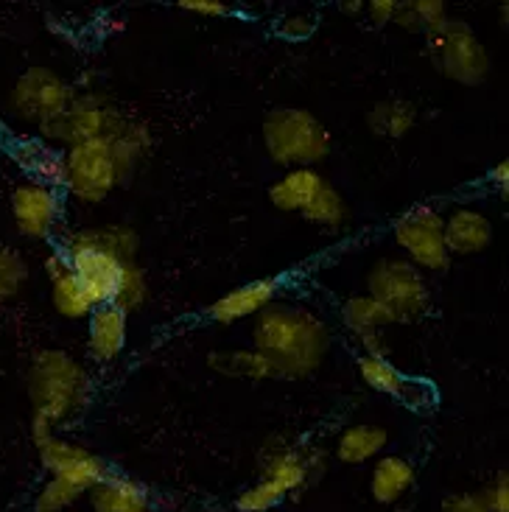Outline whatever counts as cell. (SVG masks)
<instances>
[{
    "instance_id": "cell-1",
    "label": "cell",
    "mask_w": 509,
    "mask_h": 512,
    "mask_svg": "<svg viewBox=\"0 0 509 512\" xmlns=\"http://www.w3.org/2000/svg\"><path fill=\"white\" fill-rule=\"evenodd\" d=\"M255 353L275 367L277 378H305L317 373L331 350V331L303 305L272 303L255 317Z\"/></svg>"
},
{
    "instance_id": "cell-2",
    "label": "cell",
    "mask_w": 509,
    "mask_h": 512,
    "mask_svg": "<svg viewBox=\"0 0 509 512\" xmlns=\"http://www.w3.org/2000/svg\"><path fill=\"white\" fill-rule=\"evenodd\" d=\"M149 143V129L129 118V124L115 138L70 146L65 152L62 188L84 205L104 202L118 185L132 180Z\"/></svg>"
},
{
    "instance_id": "cell-3",
    "label": "cell",
    "mask_w": 509,
    "mask_h": 512,
    "mask_svg": "<svg viewBox=\"0 0 509 512\" xmlns=\"http://www.w3.org/2000/svg\"><path fill=\"white\" fill-rule=\"evenodd\" d=\"M28 401L51 426L82 415L90 403V375L65 350H40L28 367Z\"/></svg>"
},
{
    "instance_id": "cell-4",
    "label": "cell",
    "mask_w": 509,
    "mask_h": 512,
    "mask_svg": "<svg viewBox=\"0 0 509 512\" xmlns=\"http://www.w3.org/2000/svg\"><path fill=\"white\" fill-rule=\"evenodd\" d=\"M331 132L314 112L277 107L263 118V149L280 168H314L331 154Z\"/></svg>"
},
{
    "instance_id": "cell-5",
    "label": "cell",
    "mask_w": 509,
    "mask_h": 512,
    "mask_svg": "<svg viewBox=\"0 0 509 512\" xmlns=\"http://www.w3.org/2000/svg\"><path fill=\"white\" fill-rule=\"evenodd\" d=\"M426 45L431 65L445 79L465 87H479L490 79V54L468 23L448 17L440 28L428 34Z\"/></svg>"
},
{
    "instance_id": "cell-6",
    "label": "cell",
    "mask_w": 509,
    "mask_h": 512,
    "mask_svg": "<svg viewBox=\"0 0 509 512\" xmlns=\"http://www.w3.org/2000/svg\"><path fill=\"white\" fill-rule=\"evenodd\" d=\"M367 297L378 300L395 322H417L431 308L426 275L406 258H381L367 272Z\"/></svg>"
},
{
    "instance_id": "cell-7",
    "label": "cell",
    "mask_w": 509,
    "mask_h": 512,
    "mask_svg": "<svg viewBox=\"0 0 509 512\" xmlns=\"http://www.w3.org/2000/svg\"><path fill=\"white\" fill-rule=\"evenodd\" d=\"M129 124L124 112L112 104L110 98L87 93V96H76L68 110L51 124L40 129L45 143L51 146H79V143H90V140H110L115 138L124 126Z\"/></svg>"
},
{
    "instance_id": "cell-8",
    "label": "cell",
    "mask_w": 509,
    "mask_h": 512,
    "mask_svg": "<svg viewBox=\"0 0 509 512\" xmlns=\"http://www.w3.org/2000/svg\"><path fill=\"white\" fill-rule=\"evenodd\" d=\"M395 244L420 272H448L451 252L445 247V216L437 208H412L395 222Z\"/></svg>"
},
{
    "instance_id": "cell-9",
    "label": "cell",
    "mask_w": 509,
    "mask_h": 512,
    "mask_svg": "<svg viewBox=\"0 0 509 512\" xmlns=\"http://www.w3.org/2000/svg\"><path fill=\"white\" fill-rule=\"evenodd\" d=\"M73 98H76L73 87L62 76H56L54 70L28 68L14 82L9 107L20 121L42 129V126L51 124L54 118H59L62 112L68 110Z\"/></svg>"
},
{
    "instance_id": "cell-10",
    "label": "cell",
    "mask_w": 509,
    "mask_h": 512,
    "mask_svg": "<svg viewBox=\"0 0 509 512\" xmlns=\"http://www.w3.org/2000/svg\"><path fill=\"white\" fill-rule=\"evenodd\" d=\"M325 471V457L305 445L272 437L261 448V479L275 485L283 496L300 493Z\"/></svg>"
},
{
    "instance_id": "cell-11",
    "label": "cell",
    "mask_w": 509,
    "mask_h": 512,
    "mask_svg": "<svg viewBox=\"0 0 509 512\" xmlns=\"http://www.w3.org/2000/svg\"><path fill=\"white\" fill-rule=\"evenodd\" d=\"M40 451V462L45 471L73 485L79 493H90L98 482H104L110 476V465L104 459L87 451L84 445L70 443V440H62V437H51L42 445H37Z\"/></svg>"
},
{
    "instance_id": "cell-12",
    "label": "cell",
    "mask_w": 509,
    "mask_h": 512,
    "mask_svg": "<svg viewBox=\"0 0 509 512\" xmlns=\"http://www.w3.org/2000/svg\"><path fill=\"white\" fill-rule=\"evenodd\" d=\"M12 216L17 230L26 238L45 241L56 233V224L62 219V194L59 188L42 182H23L12 191Z\"/></svg>"
},
{
    "instance_id": "cell-13",
    "label": "cell",
    "mask_w": 509,
    "mask_h": 512,
    "mask_svg": "<svg viewBox=\"0 0 509 512\" xmlns=\"http://www.w3.org/2000/svg\"><path fill=\"white\" fill-rule=\"evenodd\" d=\"M65 255L70 261V272L76 277V283L82 286L84 297L90 300V305L96 308V305L110 303L124 263H118L110 255L96 250H70Z\"/></svg>"
},
{
    "instance_id": "cell-14",
    "label": "cell",
    "mask_w": 509,
    "mask_h": 512,
    "mask_svg": "<svg viewBox=\"0 0 509 512\" xmlns=\"http://www.w3.org/2000/svg\"><path fill=\"white\" fill-rule=\"evenodd\" d=\"M129 317L115 305H96L87 317V356L96 364H110L126 347Z\"/></svg>"
},
{
    "instance_id": "cell-15",
    "label": "cell",
    "mask_w": 509,
    "mask_h": 512,
    "mask_svg": "<svg viewBox=\"0 0 509 512\" xmlns=\"http://www.w3.org/2000/svg\"><path fill=\"white\" fill-rule=\"evenodd\" d=\"M277 289L280 283L277 280H252L244 283L238 289L227 291L224 297H219L216 303L207 308V317L219 325H233L238 319L258 317L266 305L275 303Z\"/></svg>"
},
{
    "instance_id": "cell-16",
    "label": "cell",
    "mask_w": 509,
    "mask_h": 512,
    "mask_svg": "<svg viewBox=\"0 0 509 512\" xmlns=\"http://www.w3.org/2000/svg\"><path fill=\"white\" fill-rule=\"evenodd\" d=\"M62 250H96L110 255L118 263H132L138 258L140 238L132 227H124V224H101V227L76 230L73 236L65 238Z\"/></svg>"
},
{
    "instance_id": "cell-17",
    "label": "cell",
    "mask_w": 509,
    "mask_h": 512,
    "mask_svg": "<svg viewBox=\"0 0 509 512\" xmlns=\"http://www.w3.org/2000/svg\"><path fill=\"white\" fill-rule=\"evenodd\" d=\"M493 244V222L473 208H456L445 216V247L451 258L479 255Z\"/></svg>"
},
{
    "instance_id": "cell-18",
    "label": "cell",
    "mask_w": 509,
    "mask_h": 512,
    "mask_svg": "<svg viewBox=\"0 0 509 512\" xmlns=\"http://www.w3.org/2000/svg\"><path fill=\"white\" fill-rule=\"evenodd\" d=\"M87 496L93 512H152L149 490L121 473H110Z\"/></svg>"
},
{
    "instance_id": "cell-19",
    "label": "cell",
    "mask_w": 509,
    "mask_h": 512,
    "mask_svg": "<svg viewBox=\"0 0 509 512\" xmlns=\"http://www.w3.org/2000/svg\"><path fill=\"white\" fill-rule=\"evenodd\" d=\"M322 185H325V177L317 168H291L280 180L272 182L269 202L283 213H303Z\"/></svg>"
},
{
    "instance_id": "cell-20",
    "label": "cell",
    "mask_w": 509,
    "mask_h": 512,
    "mask_svg": "<svg viewBox=\"0 0 509 512\" xmlns=\"http://www.w3.org/2000/svg\"><path fill=\"white\" fill-rule=\"evenodd\" d=\"M14 160L26 171L31 182H42L59 188L65 177V152H59L56 146L45 140H26L14 149Z\"/></svg>"
},
{
    "instance_id": "cell-21",
    "label": "cell",
    "mask_w": 509,
    "mask_h": 512,
    "mask_svg": "<svg viewBox=\"0 0 509 512\" xmlns=\"http://www.w3.org/2000/svg\"><path fill=\"white\" fill-rule=\"evenodd\" d=\"M389 445V431L375 423H356L347 426L336 440V459L344 465H364L370 459L381 457L384 448Z\"/></svg>"
},
{
    "instance_id": "cell-22",
    "label": "cell",
    "mask_w": 509,
    "mask_h": 512,
    "mask_svg": "<svg viewBox=\"0 0 509 512\" xmlns=\"http://www.w3.org/2000/svg\"><path fill=\"white\" fill-rule=\"evenodd\" d=\"M414 465L403 457H378L370 473V493L378 504H398L414 487Z\"/></svg>"
},
{
    "instance_id": "cell-23",
    "label": "cell",
    "mask_w": 509,
    "mask_h": 512,
    "mask_svg": "<svg viewBox=\"0 0 509 512\" xmlns=\"http://www.w3.org/2000/svg\"><path fill=\"white\" fill-rule=\"evenodd\" d=\"M414 121H417V110L403 98H386L367 112V129L375 138L400 140L412 132Z\"/></svg>"
},
{
    "instance_id": "cell-24",
    "label": "cell",
    "mask_w": 509,
    "mask_h": 512,
    "mask_svg": "<svg viewBox=\"0 0 509 512\" xmlns=\"http://www.w3.org/2000/svg\"><path fill=\"white\" fill-rule=\"evenodd\" d=\"M207 364L216 373L230 375V378H249V381L277 378L275 367L255 350H219L207 356Z\"/></svg>"
},
{
    "instance_id": "cell-25",
    "label": "cell",
    "mask_w": 509,
    "mask_h": 512,
    "mask_svg": "<svg viewBox=\"0 0 509 512\" xmlns=\"http://www.w3.org/2000/svg\"><path fill=\"white\" fill-rule=\"evenodd\" d=\"M448 20V3L445 0H406L395 9V26L409 34L428 37L434 28H440Z\"/></svg>"
},
{
    "instance_id": "cell-26",
    "label": "cell",
    "mask_w": 509,
    "mask_h": 512,
    "mask_svg": "<svg viewBox=\"0 0 509 512\" xmlns=\"http://www.w3.org/2000/svg\"><path fill=\"white\" fill-rule=\"evenodd\" d=\"M342 319L344 325L356 336H367V333H381L389 325H395L392 314L386 311L384 305L378 300H372L367 294H358V297H350L347 303L342 305Z\"/></svg>"
},
{
    "instance_id": "cell-27",
    "label": "cell",
    "mask_w": 509,
    "mask_h": 512,
    "mask_svg": "<svg viewBox=\"0 0 509 512\" xmlns=\"http://www.w3.org/2000/svg\"><path fill=\"white\" fill-rule=\"evenodd\" d=\"M303 216L317 227H328V230H339L350 219V208L344 202V196L339 194V188H333L331 182L325 180V185L319 188L317 196L308 202V208L303 210Z\"/></svg>"
},
{
    "instance_id": "cell-28",
    "label": "cell",
    "mask_w": 509,
    "mask_h": 512,
    "mask_svg": "<svg viewBox=\"0 0 509 512\" xmlns=\"http://www.w3.org/2000/svg\"><path fill=\"white\" fill-rule=\"evenodd\" d=\"M51 305H54V311L59 317L73 319V322L76 319H87L90 311H93V305L84 297L82 286L76 283L73 272L51 277Z\"/></svg>"
},
{
    "instance_id": "cell-29",
    "label": "cell",
    "mask_w": 509,
    "mask_h": 512,
    "mask_svg": "<svg viewBox=\"0 0 509 512\" xmlns=\"http://www.w3.org/2000/svg\"><path fill=\"white\" fill-rule=\"evenodd\" d=\"M146 300H149V280H146V272L140 269L138 261L124 263L110 305H115L118 311H124L126 317H129L132 311L143 308Z\"/></svg>"
},
{
    "instance_id": "cell-30",
    "label": "cell",
    "mask_w": 509,
    "mask_h": 512,
    "mask_svg": "<svg viewBox=\"0 0 509 512\" xmlns=\"http://www.w3.org/2000/svg\"><path fill=\"white\" fill-rule=\"evenodd\" d=\"M358 375L367 387L381 395H389V398H398L403 381H406V375L400 373L395 364H389V359H378V356H361Z\"/></svg>"
},
{
    "instance_id": "cell-31",
    "label": "cell",
    "mask_w": 509,
    "mask_h": 512,
    "mask_svg": "<svg viewBox=\"0 0 509 512\" xmlns=\"http://www.w3.org/2000/svg\"><path fill=\"white\" fill-rule=\"evenodd\" d=\"M28 283V263L23 261L20 252L0 244V303H9L20 297V291Z\"/></svg>"
},
{
    "instance_id": "cell-32",
    "label": "cell",
    "mask_w": 509,
    "mask_h": 512,
    "mask_svg": "<svg viewBox=\"0 0 509 512\" xmlns=\"http://www.w3.org/2000/svg\"><path fill=\"white\" fill-rule=\"evenodd\" d=\"M82 499V493L76 490L68 482H62V479H56L51 476L45 485H42L40 496L34 501V510L37 512H65L68 507H73L76 501Z\"/></svg>"
},
{
    "instance_id": "cell-33",
    "label": "cell",
    "mask_w": 509,
    "mask_h": 512,
    "mask_svg": "<svg viewBox=\"0 0 509 512\" xmlns=\"http://www.w3.org/2000/svg\"><path fill=\"white\" fill-rule=\"evenodd\" d=\"M286 499L275 485L269 482H255L252 487H247L238 499H235V510L238 512H269L272 507H277L280 501Z\"/></svg>"
},
{
    "instance_id": "cell-34",
    "label": "cell",
    "mask_w": 509,
    "mask_h": 512,
    "mask_svg": "<svg viewBox=\"0 0 509 512\" xmlns=\"http://www.w3.org/2000/svg\"><path fill=\"white\" fill-rule=\"evenodd\" d=\"M398 401L412 409V412H431L434 403H437V392L428 381H420V378H406L403 381V389H400Z\"/></svg>"
},
{
    "instance_id": "cell-35",
    "label": "cell",
    "mask_w": 509,
    "mask_h": 512,
    "mask_svg": "<svg viewBox=\"0 0 509 512\" xmlns=\"http://www.w3.org/2000/svg\"><path fill=\"white\" fill-rule=\"evenodd\" d=\"M479 499L490 512H509V473L501 471L493 485L479 490Z\"/></svg>"
},
{
    "instance_id": "cell-36",
    "label": "cell",
    "mask_w": 509,
    "mask_h": 512,
    "mask_svg": "<svg viewBox=\"0 0 509 512\" xmlns=\"http://www.w3.org/2000/svg\"><path fill=\"white\" fill-rule=\"evenodd\" d=\"M314 28H317V20H314L311 14H289V17H283V20H280L277 34L291 42H300V40H308V37L314 34Z\"/></svg>"
},
{
    "instance_id": "cell-37",
    "label": "cell",
    "mask_w": 509,
    "mask_h": 512,
    "mask_svg": "<svg viewBox=\"0 0 509 512\" xmlns=\"http://www.w3.org/2000/svg\"><path fill=\"white\" fill-rule=\"evenodd\" d=\"M174 6L182 12L199 14V17H227L230 14V6L221 0H177Z\"/></svg>"
},
{
    "instance_id": "cell-38",
    "label": "cell",
    "mask_w": 509,
    "mask_h": 512,
    "mask_svg": "<svg viewBox=\"0 0 509 512\" xmlns=\"http://www.w3.org/2000/svg\"><path fill=\"white\" fill-rule=\"evenodd\" d=\"M395 9H398V0H372L364 3V12L370 14L372 26L384 28L395 20Z\"/></svg>"
},
{
    "instance_id": "cell-39",
    "label": "cell",
    "mask_w": 509,
    "mask_h": 512,
    "mask_svg": "<svg viewBox=\"0 0 509 512\" xmlns=\"http://www.w3.org/2000/svg\"><path fill=\"white\" fill-rule=\"evenodd\" d=\"M442 512H490V510L484 507V501L479 499V493H459V496L445 499Z\"/></svg>"
},
{
    "instance_id": "cell-40",
    "label": "cell",
    "mask_w": 509,
    "mask_h": 512,
    "mask_svg": "<svg viewBox=\"0 0 509 512\" xmlns=\"http://www.w3.org/2000/svg\"><path fill=\"white\" fill-rule=\"evenodd\" d=\"M65 272H70L68 255H65L62 250H54L48 258H45V275H48V280H51V277L65 275Z\"/></svg>"
},
{
    "instance_id": "cell-41",
    "label": "cell",
    "mask_w": 509,
    "mask_h": 512,
    "mask_svg": "<svg viewBox=\"0 0 509 512\" xmlns=\"http://www.w3.org/2000/svg\"><path fill=\"white\" fill-rule=\"evenodd\" d=\"M487 180L493 182V185H496V188H498V191H501V194H507V185H509V160H501V163H498V166L493 168L490 174H487Z\"/></svg>"
},
{
    "instance_id": "cell-42",
    "label": "cell",
    "mask_w": 509,
    "mask_h": 512,
    "mask_svg": "<svg viewBox=\"0 0 509 512\" xmlns=\"http://www.w3.org/2000/svg\"><path fill=\"white\" fill-rule=\"evenodd\" d=\"M342 12L344 14H353V17H356V14L364 12V3H361V0H344Z\"/></svg>"
},
{
    "instance_id": "cell-43",
    "label": "cell",
    "mask_w": 509,
    "mask_h": 512,
    "mask_svg": "<svg viewBox=\"0 0 509 512\" xmlns=\"http://www.w3.org/2000/svg\"><path fill=\"white\" fill-rule=\"evenodd\" d=\"M398 512H406V510H398Z\"/></svg>"
}]
</instances>
